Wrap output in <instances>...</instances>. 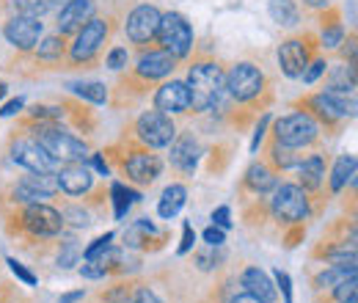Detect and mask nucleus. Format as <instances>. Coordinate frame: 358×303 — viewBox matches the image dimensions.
<instances>
[{"mask_svg": "<svg viewBox=\"0 0 358 303\" xmlns=\"http://www.w3.org/2000/svg\"><path fill=\"white\" fill-rule=\"evenodd\" d=\"M185 86L190 91V108L204 113V111H213L215 105H221L226 94V75L218 64L201 61V64L190 66Z\"/></svg>", "mask_w": 358, "mask_h": 303, "instance_id": "1", "label": "nucleus"}, {"mask_svg": "<svg viewBox=\"0 0 358 303\" xmlns=\"http://www.w3.org/2000/svg\"><path fill=\"white\" fill-rule=\"evenodd\" d=\"M36 143L58 163H83L89 157V146L80 138H75L66 130H58V127H45L39 132Z\"/></svg>", "mask_w": 358, "mask_h": 303, "instance_id": "2", "label": "nucleus"}, {"mask_svg": "<svg viewBox=\"0 0 358 303\" xmlns=\"http://www.w3.org/2000/svg\"><path fill=\"white\" fill-rule=\"evenodd\" d=\"M157 39H160L166 52H171L174 58H185L193 50V28H190V22L182 14L169 11V14L160 17Z\"/></svg>", "mask_w": 358, "mask_h": 303, "instance_id": "3", "label": "nucleus"}, {"mask_svg": "<svg viewBox=\"0 0 358 303\" xmlns=\"http://www.w3.org/2000/svg\"><path fill=\"white\" fill-rule=\"evenodd\" d=\"M317 122H314L309 113H289L284 119L275 122V143L281 146H289V149H301V146H309L314 138H317Z\"/></svg>", "mask_w": 358, "mask_h": 303, "instance_id": "4", "label": "nucleus"}, {"mask_svg": "<svg viewBox=\"0 0 358 303\" xmlns=\"http://www.w3.org/2000/svg\"><path fill=\"white\" fill-rule=\"evenodd\" d=\"M262 88H265V75H262V69L254 66V64H248V61L234 64V66L229 69V75H226V91H229L234 99H240V102H248V99L259 97Z\"/></svg>", "mask_w": 358, "mask_h": 303, "instance_id": "5", "label": "nucleus"}, {"mask_svg": "<svg viewBox=\"0 0 358 303\" xmlns=\"http://www.w3.org/2000/svg\"><path fill=\"white\" fill-rule=\"evenodd\" d=\"M273 216L284 223H301L309 216V199L301 185H281L273 193Z\"/></svg>", "mask_w": 358, "mask_h": 303, "instance_id": "6", "label": "nucleus"}, {"mask_svg": "<svg viewBox=\"0 0 358 303\" xmlns=\"http://www.w3.org/2000/svg\"><path fill=\"white\" fill-rule=\"evenodd\" d=\"M135 132H138V138H141L146 146H152V149H163V146H169V143L174 141L177 127H174V122H171L169 113L146 111V113L138 119Z\"/></svg>", "mask_w": 358, "mask_h": 303, "instance_id": "7", "label": "nucleus"}, {"mask_svg": "<svg viewBox=\"0 0 358 303\" xmlns=\"http://www.w3.org/2000/svg\"><path fill=\"white\" fill-rule=\"evenodd\" d=\"M11 160L34 174H55L58 160H52L36 141H14L11 143Z\"/></svg>", "mask_w": 358, "mask_h": 303, "instance_id": "8", "label": "nucleus"}, {"mask_svg": "<svg viewBox=\"0 0 358 303\" xmlns=\"http://www.w3.org/2000/svg\"><path fill=\"white\" fill-rule=\"evenodd\" d=\"M108 39V22L105 20H96V17H91L89 22L78 31V39L72 44V50H69V55H72V61H91L96 52H99V47L105 44Z\"/></svg>", "mask_w": 358, "mask_h": 303, "instance_id": "9", "label": "nucleus"}, {"mask_svg": "<svg viewBox=\"0 0 358 303\" xmlns=\"http://www.w3.org/2000/svg\"><path fill=\"white\" fill-rule=\"evenodd\" d=\"M22 223L36 237H55L64 229V216L42 202V204H28V210L22 216Z\"/></svg>", "mask_w": 358, "mask_h": 303, "instance_id": "10", "label": "nucleus"}, {"mask_svg": "<svg viewBox=\"0 0 358 303\" xmlns=\"http://www.w3.org/2000/svg\"><path fill=\"white\" fill-rule=\"evenodd\" d=\"M45 25L39 22V17H25V14H17L6 22L3 34L8 44H14L17 50H34L39 44V36H42Z\"/></svg>", "mask_w": 358, "mask_h": 303, "instance_id": "11", "label": "nucleus"}, {"mask_svg": "<svg viewBox=\"0 0 358 303\" xmlns=\"http://www.w3.org/2000/svg\"><path fill=\"white\" fill-rule=\"evenodd\" d=\"M160 11L155 6H138L133 8V14L127 17V39L135 44H146L157 36V28H160Z\"/></svg>", "mask_w": 358, "mask_h": 303, "instance_id": "12", "label": "nucleus"}, {"mask_svg": "<svg viewBox=\"0 0 358 303\" xmlns=\"http://www.w3.org/2000/svg\"><path fill=\"white\" fill-rule=\"evenodd\" d=\"M312 108L322 116V119L336 122V119H348V116H353L356 102H353V94L348 97L345 91H331V88H325L322 94H317V97L312 99Z\"/></svg>", "mask_w": 358, "mask_h": 303, "instance_id": "13", "label": "nucleus"}, {"mask_svg": "<svg viewBox=\"0 0 358 303\" xmlns=\"http://www.w3.org/2000/svg\"><path fill=\"white\" fill-rule=\"evenodd\" d=\"M58 179V188L66 193V196H83L91 190V182H94V174L86 163H66L64 169L55 171Z\"/></svg>", "mask_w": 358, "mask_h": 303, "instance_id": "14", "label": "nucleus"}, {"mask_svg": "<svg viewBox=\"0 0 358 303\" xmlns=\"http://www.w3.org/2000/svg\"><path fill=\"white\" fill-rule=\"evenodd\" d=\"M278 64L287 78H301L309 66V47L303 39H287L278 47Z\"/></svg>", "mask_w": 358, "mask_h": 303, "instance_id": "15", "label": "nucleus"}, {"mask_svg": "<svg viewBox=\"0 0 358 303\" xmlns=\"http://www.w3.org/2000/svg\"><path fill=\"white\" fill-rule=\"evenodd\" d=\"M124 171L127 176L138 182V185H152L160 171H163V163H160V157L157 155H152V152H133L127 160H124Z\"/></svg>", "mask_w": 358, "mask_h": 303, "instance_id": "16", "label": "nucleus"}, {"mask_svg": "<svg viewBox=\"0 0 358 303\" xmlns=\"http://www.w3.org/2000/svg\"><path fill=\"white\" fill-rule=\"evenodd\" d=\"M94 17V0H66V6L58 14V34H78Z\"/></svg>", "mask_w": 358, "mask_h": 303, "instance_id": "17", "label": "nucleus"}, {"mask_svg": "<svg viewBox=\"0 0 358 303\" xmlns=\"http://www.w3.org/2000/svg\"><path fill=\"white\" fill-rule=\"evenodd\" d=\"M155 105L160 113H185L190 108V91L182 80L163 83L155 94Z\"/></svg>", "mask_w": 358, "mask_h": 303, "instance_id": "18", "label": "nucleus"}, {"mask_svg": "<svg viewBox=\"0 0 358 303\" xmlns=\"http://www.w3.org/2000/svg\"><path fill=\"white\" fill-rule=\"evenodd\" d=\"M174 64H177V58H174L171 52L157 50V52H146V55L138 61L135 72H138L141 78H146V80H160V78H169V75L174 72Z\"/></svg>", "mask_w": 358, "mask_h": 303, "instance_id": "19", "label": "nucleus"}, {"mask_svg": "<svg viewBox=\"0 0 358 303\" xmlns=\"http://www.w3.org/2000/svg\"><path fill=\"white\" fill-rule=\"evenodd\" d=\"M171 163L177 166L179 171H193L196 160H199V143L193 141V135H182L179 141H171Z\"/></svg>", "mask_w": 358, "mask_h": 303, "instance_id": "20", "label": "nucleus"}, {"mask_svg": "<svg viewBox=\"0 0 358 303\" xmlns=\"http://www.w3.org/2000/svg\"><path fill=\"white\" fill-rule=\"evenodd\" d=\"M243 287H245V293H251V295H257L259 301L265 303H275V287L270 284L268 273H262L259 267H248L245 273H243Z\"/></svg>", "mask_w": 358, "mask_h": 303, "instance_id": "21", "label": "nucleus"}, {"mask_svg": "<svg viewBox=\"0 0 358 303\" xmlns=\"http://www.w3.org/2000/svg\"><path fill=\"white\" fill-rule=\"evenodd\" d=\"M185 202H187V190H185V185H169V188L163 190V196H160L157 216L166 218V220H171V218L185 207Z\"/></svg>", "mask_w": 358, "mask_h": 303, "instance_id": "22", "label": "nucleus"}, {"mask_svg": "<svg viewBox=\"0 0 358 303\" xmlns=\"http://www.w3.org/2000/svg\"><path fill=\"white\" fill-rule=\"evenodd\" d=\"M322 176H325V163L320 155H312L309 160L301 163V188L303 190H317Z\"/></svg>", "mask_w": 358, "mask_h": 303, "instance_id": "23", "label": "nucleus"}, {"mask_svg": "<svg viewBox=\"0 0 358 303\" xmlns=\"http://www.w3.org/2000/svg\"><path fill=\"white\" fill-rule=\"evenodd\" d=\"M356 176V155H342L331 171V190L339 193L350 179Z\"/></svg>", "mask_w": 358, "mask_h": 303, "instance_id": "24", "label": "nucleus"}, {"mask_svg": "<svg viewBox=\"0 0 358 303\" xmlns=\"http://www.w3.org/2000/svg\"><path fill=\"white\" fill-rule=\"evenodd\" d=\"M245 185H248L254 193H270V190L275 188V176H273V171H270L268 166L257 163V166H251L248 174H245Z\"/></svg>", "mask_w": 358, "mask_h": 303, "instance_id": "25", "label": "nucleus"}, {"mask_svg": "<svg viewBox=\"0 0 358 303\" xmlns=\"http://www.w3.org/2000/svg\"><path fill=\"white\" fill-rule=\"evenodd\" d=\"M270 17L273 22L278 25H298V8H295V0H270Z\"/></svg>", "mask_w": 358, "mask_h": 303, "instance_id": "26", "label": "nucleus"}, {"mask_svg": "<svg viewBox=\"0 0 358 303\" xmlns=\"http://www.w3.org/2000/svg\"><path fill=\"white\" fill-rule=\"evenodd\" d=\"M110 196H113V216L116 220H122V218H127V210H130V202L133 199H141L138 193L133 190H127L122 182H113V188H110Z\"/></svg>", "mask_w": 358, "mask_h": 303, "instance_id": "27", "label": "nucleus"}, {"mask_svg": "<svg viewBox=\"0 0 358 303\" xmlns=\"http://www.w3.org/2000/svg\"><path fill=\"white\" fill-rule=\"evenodd\" d=\"M353 273H356V267H342V265H331L328 270H322V273L317 276V281H314V284H317L320 290H334V287H336L339 281H345V279H348V276H353Z\"/></svg>", "mask_w": 358, "mask_h": 303, "instance_id": "28", "label": "nucleus"}, {"mask_svg": "<svg viewBox=\"0 0 358 303\" xmlns=\"http://www.w3.org/2000/svg\"><path fill=\"white\" fill-rule=\"evenodd\" d=\"M69 88H72L78 97L94 102V105H102V102L108 99V88L102 86V83H72Z\"/></svg>", "mask_w": 358, "mask_h": 303, "instance_id": "29", "label": "nucleus"}, {"mask_svg": "<svg viewBox=\"0 0 358 303\" xmlns=\"http://www.w3.org/2000/svg\"><path fill=\"white\" fill-rule=\"evenodd\" d=\"M17 6V14H25V17H45L47 11L55 6V0H14Z\"/></svg>", "mask_w": 358, "mask_h": 303, "instance_id": "30", "label": "nucleus"}, {"mask_svg": "<svg viewBox=\"0 0 358 303\" xmlns=\"http://www.w3.org/2000/svg\"><path fill=\"white\" fill-rule=\"evenodd\" d=\"M334 298H336L339 303H356V298H358L356 273H353V276H348L345 281H339V284L334 287Z\"/></svg>", "mask_w": 358, "mask_h": 303, "instance_id": "31", "label": "nucleus"}, {"mask_svg": "<svg viewBox=\"0 0 358 303\" xmlns=\"http://www.w3.org/2000/svg\"><path fill=\"white\" fill-rule=\"evenodd\" d=\"M39 58L42 61H55V58H61V52H64V39L61 36H47L45 42L39 44Z\"/></svg>", "mask_w": 358, "mask_h": 303, "instance_id": "32", "label": "nucleus"}, {"mask_svg": "<svg viewBox=\"0 0 358 303\" xmlns=\"http://www.w3.org/2000/svg\"><path fill=\"white\" fill-rule=\"evenodd\" d=\"M78 257H80V246H78L75 240H69V243L64 246V251L58 254V265H61V267H72V265H78Z\"/></svg>", "mask_w": 358, "mask_h": 303, "instance_id": "33", "label": "nucleus"}, {"mask_svg": "<svg viewBox=\"0 0 358 303\" xmlns=\"http://www.w3.org/2000/svg\"><path fill=\"white\" fill-rule=\"evenodd\" d=\"M273 160H275L281 169H289V166L298 163V157H292V149H289V146H281V143L273 146Z\"/></svg>", "mask_w": 358, "mask_h": 303, "instance_id": "34", "label": "nucleus"}, {"mask_svg": "<svg viewBox=\"0 0 358 303\" xmlns=\"http://www.w3.org/2000/svg\"><path fill=\"white\" fill-rule=\"evenodd\" d=\"M127 58H130V55H127V50H124V47H113V50L108 52V66H110L113 72H119V69H124V66H127Z\"/></svg>", "mask_w": 358, "mask_h": 303, "instance_id": "35", "label": "nucleus"}, {"mask_svg": "<svg viewBox=\"0 0 358 303\" xmlns=\"http://www.w3.org/2000/svg\"><path fill=\"white\" fill-rule=\"evenodd\" d=\"M105 303H135V293H130V287H113L105 295Z\"/></svg>", "mask_w": 358, "mask_h": 303, "instance_id": "36", "label": "nucleus"}, {"mask_svg": "<svg viewBox=\"0 0 358 303\" xmlns=\"http://www.w3.org/2000/svg\"><path fill=\"white\" fill-rule=\"evenodd\" d=\"M8 267H11V273H14V276H17L20 281H25L28 287H34V284H36V276H34V273H31V270H28V267H25L22 262L8 260Z\"/></svg>", "mask_w": 358, "mask_h": 303, "instance_id": "37", "label": "nucleus"}, {"mask_svg": "<svg viewBox=\"0 0 358 303\" xmlns=\"http://www.w3.org/2000/svg\"><path fill=\"white\" fill-rule=\"evenodd\" d=\"M201 237H204L207 246H215V248H221V246L226 243V232L224 229H218V226H207Z\"/></svg>", "mask_w": 358, "mask_h": 303, "instance_id": "38", "label": "nucleus"}, {"mask_svg": "<svg viewBox=\"0 0 358 303\" xmlns=\"http://www.w3.org/2000/svg\"><path fill=\"white\" fill-rule=\"evenodd\" d=\"M325 69H328V64H325V61H312V64L303 69L301 80H303V83H314L320 75H325Z\"/></svg>", "mask_w": 358, "mask_h": 303, "instance_id": "39", "label": "nucleus"}, {"mask_svg": "<svg viewBox=\"0 0 358 303\" xmlns=\"http://www.w3.org/2000/svg\"><path fill=\"white\" fill-rule=\"evenodd\" d=\"M342 39H345V31H342L339 25H334V28H325V31H322V44H325V47H339Z\"/></svg>", "mask_w": 358, "mask_h": 303, "instance_id": "40", "label": "nucleus"}, {"mask_svg": "<svg viewBox=\"0 0 358 303\" xmlns=\"http://www.w3.org/2000/svg\"><path fill=\"white\" fill-rule=\"evenodd\" d=\"M110 240H113V234H110V232H108V234H102V237H96V240L91 243L89 248L83 251V260H91V257H96V254H99L105 246H110Z\"/></svg>", "mask_w": 358, "mask_h": 303, "instance_id": "41", "label": "nucleus"}, {"mask_svg": "<svg viewBox=\"0 0 358 303\" xmlns=\"http://www.w3.org/2000/svg\"><path fill=\"white\" fill-rule=\"evenodd\" d=\"M275 281H278V287H281V295H284V303H292V281H289V276L278 267L275 270Z\"/></svg>", "mask_w": 358, "mask_h": 303, "instance_id": "42", "label": "nucleus"}, {"mask_svg": "<svg viewBox=\"0 0 358 303\" xmlns=\"http://www.w3.org/2000/svg\"><path fill=\"white\" fill-rule=\"evenodd\" d=\"M199 267L201 270H213V267H218V257H215V246H210V251H201L199 257Z\"/></svg>", "mask_w": 358, "mask_h": 303, "instance_id": "43", "label": "nucleus"}, {"mask_svg": "<svg viewBox=\"0 0 358 303\" xmlns=\"http://www.w3.org/2000/svg\"><path fill=\"white\" fill-rule=\"evenodd\" d=\"M193 243H196V232H193L190 223H185V229H182V243H179V254H187V251L193 248Z\"/></svg>", "mask_w": 358, "mask_h": 303, "instance_id": "44", "label": "nucleus"}, {"mask_svg": "<svg viewBox=\"0 0 358 303\" xmlns=\"http://www.w3.org/2000/svg\"><path fill=\"white\" fill-rule=\"evenodd\" d=\"M213 226H218V229H229L231 226V213H229V207H218L215 213H213Z\"/></svg>", "mask_w": 358, "mask_h": 303, "instance_id": "45", "label": "nucleus"}, {"mask_svg": "<svg viewBox=\"0 0 358 303\" xmlns=\"http://www.w3.org/2000/svg\"><path fill=\"white\" fill-rule=\"evenodd\" d=\"M80 273H83L86 279H102V276H105V270H102L99 265H94V262H86V260H83V265H80Z\"/></svg>", "mask_w": 358, "mask_h": 303, "instance_id": "46", "label": "nucleus"}, {"mask_svg": "<svg viewBox=\"0 0 358 303\" xmlns=\"http://www.w3.org/2000/svg\"><path fill=\"white\" fill-rule=\"evenodd\" d=\"M135 303H163L149 287H141V290H135Z\"/></svg>", "mask_w": 358, "mask_h": 303, "instance_id": "47", "label": "nucleus"}, {"mask_svg": "<svg viewBox=\"0 0 358 303\" xmlns=\"http://www.w3.org/2000/svg\"><path fill=\"white\" fill-rule=\"evenodd\" d=\"M64 220H72L75 226H89V223H91L89 216H86V213H80V210H66Z\"/></svg>", "mask_w": 358, "mask_h": 303, "instance_id": "48", "label": "nucleus"}, {"mask_svg": "<svg viewBox=\"0 0 358 303\" xmlns=\"http://www.w3.org/2000/svg\"><path fill=\"white\" fill-rule=\"evenodd\" d=\"M270 116H262V122H259V127L254 132V141H251V152H257L259 149V141H262V135H265V127H268Z\"/></svg>", "mask_w": 358, "mask_h": 303, "instance_id": "49", "label": "nucleus"}, {"mask_svg": "<svg viewBox=\"0 0 358 303\" xmlns=\"http://www.w3.org/2000/svg\"><path fill=\"white\" fill-rule=\"evenodd\" d=\"M17 111H22V99H11V102H6V108L0 111V116L8 119V116H14Z\"/></svg>", "mask_w": 358, "mask_h": 303, "instance_id": "50", "label": "nucleus"}, {"mask_svg": "<svg viewBox=\"0 0 358 303\" xmlns=\"http://www.w3.org/2000/svg\"><path fill=\"white\" fill-rule=\"evenodd\" d=\"M34 116H36V119H58L61 111H58V108H34Z\"/></svg>", "mask_w": 358, "mask_h": 303, "instance_id": "51", "label": "nucleus"}, {"mask_svg": "<svg viewBox=\"0 0 358 303\" xmlns=\"http://www.w3.org/2000/svg\"><path fill=\"white\" fill-rule=\"evenodd\" d=\"M229 303H265V301H259L257 295H251V293H243V295H234Z\"/></svg>", "mask_w": 358, "mask_h": 303, "instance_id": "52", "label": "nucleus"}, {"mask_svg": "<svg viewBox=\"0 0 358 303\" xmlns=\"http://www.w3.org/2000/svg\"><path fill=\"white\" fill-rule=\"evenodd\" d=\"M83 298V290H75V293H66V295H61V301L58 303H78Z\"/></svg>", "mask_w": 358, "mask_h": 303, "instance_id": "53", "label": "nucleus"}, {"mask_svg": "<svg viewBox=\"0 0 358 303\" xmlns=\"http://www.w3.org/2000/svg\"><path fill=\"white\" fill-rule=\"evenodd\" d=\"M94 169L102 174V176H108V166H105V160H102L99 155H94Z\"/></svg>", "mask_w": 358, "mask_h": 303, "instance_id": "54", "label": "nucleus"}, {"mask_svg": "<svg viewBox=\"0 0 358 303\" xmlns=\"http://www.w3.org/2000/svg\"><path fill=\"white\" fill-rule=\"evenodd\" d=\"M309 6H325V0H309Z\"/></svg>", "mask_w": 358, "mask_h": 303, "instance_id": "55", "label": "nucleus"}, {"mask_svg": "<svg viewBox=\"0 0 358 303\" xmlns=\"http://www.w3.org/2000/svg\"><path fill=\"white\" fill-rule=\"evenodd\" d=\"M3 97H6V86H3V83H0V99H3Z\"/></svg>", "mask_w": 358, "mask_h": 303, "instance_id": "56", "label": "nucleus"}]
</instances>
